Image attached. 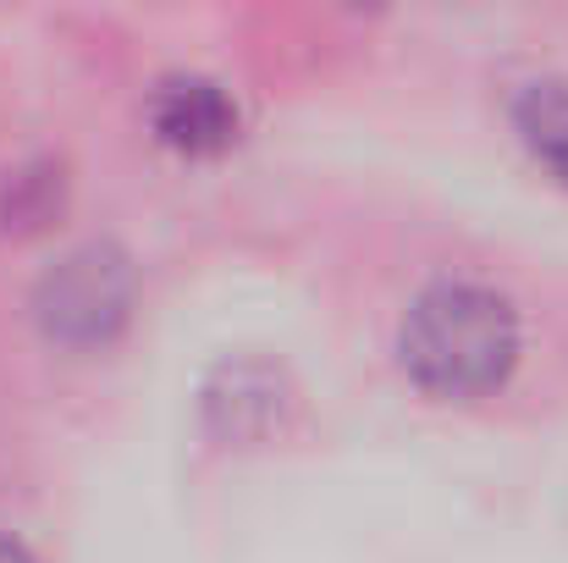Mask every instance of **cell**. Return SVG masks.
Masks as SVG:
<instances>
[{"label":"cell","mask_w":568,"mask_h":563,"mask_svg":"<svg viewBox=\"0 0 568 563\" xmlns=\"http://www.w3.org/2000/svg\"><path fill=\"white\" fill-rule=\"evenodd\" d=\"M403 365L425 392L475 398L491 392L519 360V315L503 293L475 282H442L414 299L403 321Z\"/></svg>","instance_id":"obj_1"},{"label":"cell","mask_w":568,"mask_h":563,"mask_svg":"<svg viewBox=\"0 0 568 563\" xmlns=\"http://www.w3.org/2000/svg\"><path fill=\"white\" fill-rule=\"evenodd\" d=\"M128 299H133L128 254L111 243H83L39 282V321L61 343H100L122 326Z\"/></svg>","instance_id":"obj_2"},{"label":"cell","mask_w":568,"mask_h":563,"mask_svg":"<svg viewBox=\"0 0 568 563\" xmlns=\"http://www.w3.org/2000/svg\"><path fill=\"white\" fill-rule=\"evenodd\" d=\"M155 128L178 150H221L237 133V105L210 78H172L155 94Z\"/></svg>","instance_id":"obj_3"},{"label":"cell","mask_w":568,"mask_h":563,"mask_svg":"<svg viewBox=\"0 0 568 563\" xmlns=\"http://www.w3.org/2000/svg\"><path fill=\"white\" fill-rule=\"evenodd\" d=\"M514 128L530 144V155L568 183V83L564 78H536L514 100Z\"/></svg>","instance_id":"obj_4"},{"label":"cell","mask_w":568,"mask_h":563,"mask_svg":"<svg viewBox=\"0 0 568 563\" xmlns=\"http://www.w3.org/2000/svg\"><path fill=\"white\" fill-rule=\"evenodd\" d=\"M0 563H33V559H28V553L11 542V536H0Z\"/></svg>","instance_id":"obj_5"}]
</instances>
